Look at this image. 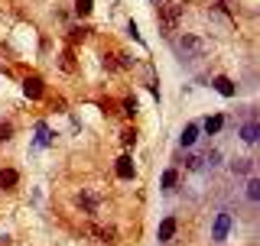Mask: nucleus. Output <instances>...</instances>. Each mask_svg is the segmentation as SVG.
Listing matches in <instances>:
<instances>
[{"label": "nucleus", "instance_id": "f257e3e1", "mask_svg": "<svg viewBox=\"0 0 260 246\" xmlns=\"http://www.w3.org/2000/svg\"><path fill=\"white\" fill-rule=\"evenodd\" d=\"M179 20H182V7H179V4H166V7H159V26L166 29V32H176Z\"/></svg>", "mask_w": 260, "mask_h": 246}, {"label": "nucleus", "instance_id": "f03ea898", "mask_svg": "<svg viewBox=\"0 0 260 246\" xmlns=\"http://www.w3.org/2000/svg\"><path fill=\"white\" fill-rule=\"evenodd\" d=\"M23 91H26V97H32V101H36V97H43V91H46V88H43V78H39V75H29L26 81H23Z\"/></svg>", "mask_w": 260, "mask_h": 246}, {"label": "nucleus", "instance_id": "7ed1b4c3", "mask_svg": "<svg viewBox=\"0 0 260 246\" xmlns=\"http://www.w3.org/2000/svg\"><path fill=\"white\" fill-rule=\"evenodd\" d=\"M114 172H117V178H124V182H127V178H134V162H130L127 155H120L117 166H114Z\"/></svg>", "mask_w": 260, "mask_h": 246}, {"label": "nucleus", "instance_id": "20e7f679", "mask_svg": "<svg viewBox=\"0 0 260 246\" xmlns=\"http://www.w3.org/2000/svg\"><path fill=\"white\" fill-rule=\"evenodd\" d=\"M173 233H176V217H166L159 224V243H169V240H173Z\"/></svg>", "mask_w": 260, "mask_h": 246}, {"label": "nucleus", "instance_id": "39448f33", "mask_svg": "<svg viewBox=\"0 0 260 246\" xmlns=\"http://www.w3.org/2000/svg\"><path fill=\"white\" fill-rule=\"evenodd\" d=\"M88 233H91V236H98L101 243H114V240H117V233H114L111 227H88Z\"/></svg>", "mask_w": 260, "mask_h": 246}, {"label": "nucleus", "instance_id": "423d86ee", "mask_svg": "<svg viewBox=\"0 0 260 246\" xmlns=\"http://www.w3.org/2000/svg\"><path fill=\"white\" fill-rule=\"evenodd\" d=\"M16 182H20V175L13 169H0V188H13Z\"/></svg>", "mask_w": 260, "mask_h": 246}, {"label": "nucleus", "instance_id": "0eeeda50", "mask_svg": "<svg viewBox=\"0 0 260 246\" xmlns=\"http://www.w3.org/2000/svg\"><path fill=\"white\" fill-rule=\"evenodd\" d=\"M179 139H182V146H192L195 139H199V127H195V123H189V127L182 130V136H179Z\"/></svg>", "mask_w": 260, "mask_h": 246}, {"label": "nucleus", "instance_id": "6e6552de", "mask_svg": "<svg viewBox=\"0 0 260 246\" xmlns=\"http://www.w3.org/2000/svg\"><path fill=\"white\" fill-rule=\"evenodd\" d=\"M215 91L224 94V97H234V85H231L228 78H215Z\"/></svg>", "mask_w": 260, "mask_h": 246}, {"label": "nucleus", "instance_id": "1a4fd4ad", "mask_svg": "<svg viewBox=\"0 0 260 246\" xmlns=\"http://www.w3.org/2000/svg\"><path fill=\"white\" fill-rule=\"evenodd\" d=\"M228 227H231V220H228V214H221V217H218V224H215V240H224Z\"/></svg>", "mask_w": 260, "mask_h": 246}, {"label": "nucleus", "instance_id": "9d476101", "mask_svg": "<svg viewBox=\"0 0 260 246\" xmlns=\"http://www.w3.org/2000/svg\"><path fill=\"white\" fill-rule=\"evenodd\" d=\"M241 136H244V143H254L257 139V123H247V127L241 130Z\"/></svg>", "mask_w": 260, "mask_h": 246}, {"label": "nucleus", "instance_id": "9b49d317", "mask_svg": "<svg viewBox=\"0 0 260 246\" xmlns=\"http://www.w3.org/2000/svg\"><path fill=\"white\" fill-rule=\"evenodd\" d=\"M221 123H224L221 117H208L205 120V133H218V130H221Z\"/></svg>", "mask_w": 260, "mask_h": 246}, {"label": "nucleus", "instance_id": "f8f14e48", "mask_svg": "<svg viewBox=\"0 0 260 246\" xmlns=\"http://www.w3.org/2000/svg\"><path fill=\"white\" fill-rule=\"evenodd\" d=\"M120 143H124V146H134V143H137V130H134V127H127L124 133H120Z\"/></svg>", "mask_w": 260, "mask_h": 246}, {"label": "nucleus", "instance_id": "ddd939ff", "mask_svg": "<svg viewBox=\"0 0 260 246\" xmlns=\"http://www.w3.org/2000/svg\"><path fill=\"white\" fill-rule=\"evenodd\" d=\"M59 65H62L65 71H75V55H72V52H62V62Z\"/></svg>", "mask_w": 260, "mask_h": 246}, {"label": "nucleus", "instance_id": "4468645a", "mask_svg": "<svg viewBox=\"0 0 260 246\" xmlns=\"http://www.w3.org/2000/svg\"><path fill=\"white\" fill-rule=\"evenodd\" d=\"M75 13L88 16V13H91V0H75Z\"/></svg>", "mask_w": 260, "mask_h": 246}, {"label": "nucleus", "instance_id": "2eb2a0df", "mask_svg": "<svg viewBox=\"0 0 260 246\" xmlns=\"http://www.w3.org/2000/svg\"><path fill=\"white\" fill-rule=\"evenodd\" d=\"M78 204H81V208H88V211H94V194H78Z\"/></svg>", "mask_w": 260, "mask_h": 246}, {"label": "nucleus", "instance_id": "dca6fc26", "mask_svg": "<svg viewBox=\"0 0 260 246\" xmlns=\"http://www.w3.org/2000/svg\"><path fill=\"white\" fill-rule=\"evenodd\" d=\"M231 169L244 175V172H250V159H234V166H231Z\"/></svg>", "mask_w": 260, "mask_h": 246}, {"label": "nucleus", "instance_id": "f3484780", "mask_svg": "<svg viewBox=\"0 0 260 246\" xmlns=\"http://www.w3.org/2000/svg\"><path fill=\"white\" fill-rule=\"evenodd\" d=\"M176 178H179V175H176V172H173V169H169V172H166V175H162V188H166V191H169V188H173V185H176Z\"/></svg>", "mask_w": 260, "mask_h": 246}, {"label": "nucleus", "instance_id": "a211bd4d", "mask_svg": "<svg viewBox=\"0 0 260 246\" xmlns=\"http://www.w3.org/2000/svg\"><path fill=\"white\" fill-rule=\"evenodd\" d=\"M85 36H88V29L81 26V29H72V36H69V39H72V43H81V39H85Z\"/></svg>", "mask_w": 260, "mask_h": 246}, {"label": "nucleus", "instance_id": "6ab92c4d", "mask_svg": "<svg viewBox=\"0 0 260 246\" xmlns=\"http://www.w3.org/2000/svg\"><path fill=\"white\" fill-rule=\"evenodd\" d=\"M124 113H137V101H134V97H127V101H124Z\"/></svg>", "mask_w": 260, "mask_h": 246}, {"label": "nucleus", "instance_id": "aec40b11", "mask_svg": "<svg viewBox=\"0 0 260 246\" xmlns=\"http://www.w3.org/2000/svg\"><path fill=\"white\" fill-rule=\"evenodd\" d=\"M10 133H13V127H10V123H4V127H0V139H10Z\"/></svg>", "mask_w": 260, "mask_h": 246}]
</instances>
